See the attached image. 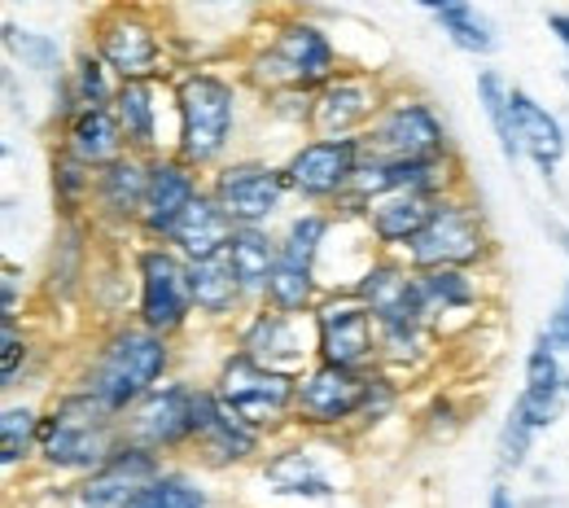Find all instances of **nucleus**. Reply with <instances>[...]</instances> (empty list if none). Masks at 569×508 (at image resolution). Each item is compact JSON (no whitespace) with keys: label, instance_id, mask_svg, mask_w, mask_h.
Instances as JSON below:
<instances>
[{"label":"nucleus","instance_id":"a18cd8bd","mask_svg":"<svg viewBox=\"0 0 569 508\" xmlns=\"http://www.w3.org/2000/svg\"><path fill=\"white\" fill-rule=\"evenodd\" d=\"M219 4H232V9H272V0H219Z\"/></svg>","mask_w":569,"mask_h":508},{"label":"nucleus","instance_id":"20e7f679","mask_svg":"<svg viewBox=\"0 0 569 508\" xmlns=\"http://www.w3.org/2000/svg\"><path fill=\"white\" fill-rule=\"evenodd\" d=\"M123 442V417H114L83 386L62 390L40 417V460L58 474H88Z\"/></svg>","mask_w":569,"mask_h":508},{"label":"nucleus","instance_id":"7c9ffc66","mask_svg":"<svg viewBox=\"0 0 569 508\" xmlns=\"http://www.w3.org/2000/svg\"><path fill=\"white\" fill-rule=\"evenodd\" d=\"M223 255H228V263H232L237 281L246 286V293L254 302H263V290H268L272 268H277V232L272 228H237Z\"/></svg>","mask_w":569,"mask_h":508},{"label":"nucleus","instance_id":"72a5a7b5","mask_svg":"<svg viewBox=\"0 0 569 508\" xmlns=\"http://www.w3.org/2000/svg\"><path fill=\"white\" fill-rule=\"evenodd\" d=\"M40 408L31 404H4L0 412V460L4 469L27 465L31 456H40Z\"/></svg>","mask_w":569,"mask_h":508},{"label":"nucleus","instance_id":"aec40b11","mask_svg":"<svg viewBox=\"0 0 569 508\" xmlns=\"http://www.w3.org/2000/svg\"><path fill=\"white\" fill-rule=\"evenodd\" d=\"M263 430H254L246 417H237L214 386H198V412H193V451L202 465L211 469H232V465H250L254 456H263Z\"/></svg>","mask_w":569,"mask_h":508},{"label":"nucleus","instance_id":"f3484780","mask_svg":"<svg viewBox=\"0 0 569 508\" xmlns=\"http://www.w3.org/2000/svg\"><path fill=\"white\" fill-rule=\"evenodd\" d=\"M351 290L372 311L377 329H408V325L429 320L426 302H421V277H417V268L403 255H372V259H363Z\"/></svg>","mask_w":569,"mask_h":508},{"label":"nucleus","instance_id":"2eb2a0df","mask_svg":"<svg viewBox=\"0 0 569 508\" xmlns=\"http://www.w3.org/2000/svg\"><path fill=\"white\" fill-rule=\"evenodd\" d=\"M193 412H198V386L184 377H167L123 412V438L158 456H176L193 447Z\"/></svg>","mask_w":569,"mask_h":508},{"label":"nucleus","instance_id":"dca6fc26","mask_svg":"<svg viewBox=\"0 0 569 508\" xmlns=\"http://www.w3.org/2000/svg\"><path fill=\"white\" fill-rule=\"evenodd\" d=\"M232 347L250 351L254 360L284 368V372H302L307 363H316V329L311 316L281 311L272 302H254L232 333Z\"/></svg>","mask_w":569,"mask_h":508},{"label":"nucleus","instance_id":"79ce46f5","mask_svg":"<svg viewBox=\"0 0 569 508\" xmlns=\"http://www.w3.org/2000/svg\"><path fill=\"white\" fill-rule=\"evenodd\" d=\"M22 272H18V263H4V281H0V307H4V316H18V293H22Z\"/></svg>","mask_w":569,"mask_h":508},{"label":"nucleus","instance_id":"37998d69","mask_svg":"<svg viewBox=\"0 0 569 508\" xmlns=\"http://www.w3.org/2000/svg\"><path fill=\"white\" fill-rule=\"evenodd\" d=\"M548 31L561 40V49L569 53V13H548Z\"/></svg>","mask_w":569,"mask_h":508},{"label":"nucleus","instance_id":"f03ea898","mask_svg":"<svg viewBox=\"0 0 569 508\" xmlns=\"http://www.w3.org/2000/svg\"><path fill=\"white\" fill-rule=\"evenodd\" d=\"M342 71L338 40L307 13H277L241 62V83L268 92H316Z\"/></svg>","mask_w":569,"mask_h":508},{"label":"nucleus","instance_id":"ddd939ff","mask_svg":"<svg viewBox=\"0 0 569 508\" xmlns=\"http://www.w3.org/2000/svg\"><path fill=\"white\" fill-rule=\"evenodd\" d=\"M207 189L237 228H272V219L281 216L284 202L293 198L289 180H284V167L268 162V158H228V162H219L207 176Z\"/></svg>","mask_w":569,"mask_h":508},{"label":"nucleus","instance_id":"39448f33","mask_svg":"<svg viewBox=\"0 0 569 508\" xmlns=\"http://www.w3.org/2000/svg\"><path fill=\"white\" fill-rule=\"evenodd\" d=\"M333 232H338V216L320 211V207L293 211L284 219L281 232H277V268H272V281L263 290V302H272L281 311L311 316V307L325 293L320 259H325V246Z\"/></svg>","mask_w":569,"mask_h":508},{"label":"nucleus","instance_id":"6ab92c4d","mask_svg":"<svg viewBox=\"0 0 569 508\" xmlns=\"http://www.w3.org/2000/svg\"><path fill=\"white\" fill-rule=\"evenodd\" d=\"M207 189V171L189 167L180 153H153L149 158V189H144V207L137 219L141 241H167L180 216L198 202V193Z\"/></svg>","mask_w":569,"mask_h":508},{"label":"nucleus","instance_id":"de8ad7c7","mask_svg":"<svg viewBox=\"0 0 569 508\" xmlns=\"http://www.w3.org/2000/svg\"><path fill=\"white\" fill-rule=\"evenodd\" d=\"M18 4H27V0H18Z\"/></svg>","mask_w":569,"mask_h":508},{"label":"nucleus","instance_id":"7ed1b4c3","mask_svg":"<svg viewBox=\"0 0 569 508\" xmlns=\"http://www.w3.org/2000/svg\"><path fill=\"white\" fill-rule=\"evenodd\" d=\"M176 338L167 333H153L149 325H141L137 316L132 320H119L101 333V342L92 347L88 368L79 377V386L101 399L114 417H123L141 395H149L158 381L171 377L176 368Z\"/></svg>","mask_w":569,"mask_h":508},{"label":"nucleus","instance_id":"a878e982","mask_svg":"<svg viewBox=\"0 0 569 508\" xmlns=\"http://www.w3.org/2000/svg\"><path fill=\"white\" fill-rule=\"evenodd\" d=\"M58 146L71 149L74 158H83L88 167H106V162L132 153L110 106H83V110H74L71 119L62 123V141Z\"/></svg>","mask_w":569,"mask_h":508},{"label":"nucleus","instance_id":"423d86ee","mask_svg":"<svg viewBox=\"0 0 569 508\" xmlns=\"http://www.w3.org/2000/svg\"><path fill=\"white\" fill-rule=\"evenodd\" d=\"M88 44L119 79H171L162 22L137 0H106L88 22Z\"/></svg>","mask_w":569,"mask_h":508},{"label":"nucleus","instance_id":"9b49d317","mask_svg":"<svg viewBox=\"0 0 569 508\" xmlns=\"http://www.w3.org/2000/svg\"><path fill=\"white\" fill-rule=\"evenodd\" d=\"M359 162H363V141L359 137H320V132H311L307 141H298L289 149V158L281 167L284 180H289V193L302 207L333 211L356 189Z\"/></svg>","mask_w":569,"mask_h":508},{"label":"nucleus","instance_id":"cd10ccee","mask_svg":"<svg viewBox=\"0 0 569 508\" xmlns=\"http://www.w3.org/2000/svg\"><path fill=\"white\" fill-rule=\"evenodd\" d=\"M232 232H237V223H232L228 211L211 198V189H202V193H198V202L180 216V223L171 228V237H167V241H171L189 263H198V259H214V255H223V250H228V241H232Z\"/></svg>","mask_w":569,"mask_h":508},{"label":"nucleus","instance_id":"f257e3e1","mask_svg":"<svg viewBox=\"0 0 569 508\" xmlns=\"http://www.w3.org/2000/svg\"><path fill=\"white\" fill-rule=\"evenodd\" d=\"M241 79L211 67H180L171 74V153L211 176L219 162L232 158L241 137Z\"/></svg>","mask_w":569,"mask_h":508},{"label":"nucleus","instance_id":"4be33fe9","mask_svg":"<svg viewBox=\"0 0 569 508\" xmlns=\"http://www.w3.org/2000/svg\"><path fill=\"white\" fill-rule=\"evenodd\" d=\"M149 189V158L123 153L106 167H97V189H92V219L114 232H137V219Z\"/></svg>","mask_w":569,"mask_h":508},{"label":"nucleus","instance_id":"473e14b6","mask_svg":"<svg viewBox=\"0 0 569 508\" xmlns=\"http://www.w3.org/2000/svg\"><path fill=\"white\" fill-rule=\"evenodd\" d=\"M438 31L460 49V53H473V58H491L499 49V36H496V22L487 13H478L473 4H456V9H442L433 13Z\"/></svg>","mask_w":569,"mask_h":508},{"label":"nucleus","instance_id":"58836bf2","mask_svg":"<svg viewBox=\"0 0 569 508\" xmlns=\"http://www.w3.org/2000/svg\"><path fill=\"white\" fill-rule=\"evenodd\" d=\"M31 360V338L22 333L18 316H0V386L13 390L22 368Z\"/></svg>","mask_w":569,"mask_h":508},{"label":"nucleus","instance_id":"412c9836","mask_svg":"<svg viewBox=\"0 0 569 508\" xmlns=\"http://www.w3.org/2000/svg\"><path fill=\"white\" fill-rule=\"evenodd\" d=\"M162 474V456L149 451L141 442H119L97 469L83 474L79 482V505L83 508H128L137 500L144 482H153Z\"/></svg>","mask_w":569,"mask_h":508},{"label":"nucleus","instance_id":"b1692460","mask_svg":"<svg viewBox=\"0 0 569 508\" xmlns=\"http://www.w3.org/2000/svg\"><path fill=\"white\" fill-rule=\"evenodd\" d=\"M162 101H171V79H119L110 110L132 153L153 158L171 149V137H162Z\"/></svg>","mask_w":569,"mask_h":508},{"label":"nucleus","instance_id":"4468645a","mask_svg":"<svg viewBox=\"0 0 569 508\" xmlns=\"http://www.w3.org/2000/svg\"><path fill=\"white\" fill-rule=\"evenodd\" d=\"M363 395H368V372L325 360L307 363L298 372L293 426L298 430H347V426H359Z\"/></svg>","mask_w":569,"mask_h":508},{"label":"nucleus","instance_id":"a211bd4d","mask_svg":"<svg viewBox=\"0 0 569 508\" xmlns=\"http://www.w3.org/2000/svg\"><path fill=\"white\" fill-rule=\"evenodd\" d=\"M386 97H390L386 83L372 71L342 67L325 88H316L311 132H320V137H363L368 123L381 114Z\"/></svg>","mask_w":569,"mask_h":508},{"label":"nucleus","instance_id":"0eeeda50","mask_svg":"<svg viewBox=\"0 0 569 508\" xmlns=\"http://www.w3.org/2000/svg\"><path fill=\"white\" fill-rule=\"evenodd\" d=\"M214 395L246 417L254 430L277 435L284 426H293V395H298V372H284L272 363L254 360L250 351L232 347L223 360L214 363L211 377Z\"/></svg>","mask_w":569,"mask_h":508},{"label":"nucleus","instance_id":"c85d7f7f","mask_svg":"<svg viewBox=\"0 0 569 508\" xmlns=\"http://www.w3.org/2000/svg\"><path fill=\"white\" fill-rule=\"evenodd\" d=\"M189 281H193V307L202 320H232V316H246L254 307V298L237 281L228 255L189 263Z\"/></svg>","mask_w":569,"mask_h":508},{"label":"nucleus","instance_id":"49530a36","mask_svg":"<svg viewBox=\"0 0 569 508\" xmlns=\"http://www.w3.org/2000/svg\"><path fill=\"white\" fill-rule=\"evenodd\" d=\"M491 508H512V496H508L503 487H496V491H491Z\"/></svg>","mask_w":569,"mask_h":508},{"label":"nucleus","instance_id":"4c0bfd02","mask_svg":"<svg viewBox=\"0 0 569 508\" xmlns=\"http://www.w3.org/2000/svg\"><path fill=\"white\" fill-rule=\"evenodd\" d=\"M128 508H207V491L184 469H162L153 482H144Z\"/></svg>","mask_w":569,"mask_h":508},{"label":"nucleus","instance_id":"c03bdc74","mask_svg":"<svg viewBox=\"0 0 569 508\" xmlns=\"http://www.w3.org/2000/svg\"><path fill=\"white\" fill-rule=\"evenodd\" d=\"M429 13H442V9H456V4H469V0H417Z\"/></svg>","mask_w":569,"mask_h":508},{"label":"nucleus","instance_id":"c756f323","mask_svg":"<svg viewBox=\"0 0 569 508\" xmlns=\"http://www.w3.org/2000/svg\"><path fill=\"white\" fill-rule=\"evenodd\" d=\"M421 277V302H426L429 325L442 333L451 316H473L482 302V281L473 268H426Z\"/></svg>","mask_w":569,"mask_h":508},{"label":"nucleus","instance_id":"6e6552de","mask_svg":"<svg viewBox=\"0 0 569 508\" xmlns=\"http://www.w3.org/2000/svg\"><path fill=\"white\" fill-rule=\"evenodd\" d=\"M496 255V237L487 228V216L456 189L438 198L429 223L417 232V241L403 250V259L426 272V268H487Z\"/></svg>","mask_w":569,"mask_h":508},{"label":"nucleus","instance_id":"e433bc0d","mask_svg":"<svg viewBox=\"0 0 569 508\" xmlns=\"http://www.w3.org/2000/svg\"><path fill=\"white\" fill-rule=\"evenodd\" d=\"M508 92H512V88L503 83V74L499 71H478V106H482V114H487V123H491V132H496L499 153H503L508 162H517V158H521V146H517V128H512Z\"/></svg>","mask_w":569,"mask_h":508},{"label":"nucleus","instance_id":"2f4dec72","mask_svg":"<svg viewBox=\"0 0 569 508\" xmlns=\"http://www.w3.org/2000/svg\"><path fill=\"white\" fill-rule=\"evenodd\" d=\"M49 185H53V202L62 219H79L92 211V189H97V167H88L83 158H74L71 149H53L49 162Z\"/></svg>","mask_w":569,"mask_h":508},{"label":"nucleus","instance_id":"f704fd0d","mask_svg":"<svg viewBox=\"0 0 569 508\" xmlns=\"http://www.w3.org/2000/svg\"><path fill=\"white\" fill-rule=\"evenodd\" d=\"M67 83H71V97L79 101V110H83V106H110L114 92H119V74L106 67V58H101L92 44H83L71 58Z\"/></svg>","mask_w":569,"mask_h":508},{"label":"nucleus","instance_id":"ea45409f","mask_svg":"<svg viewBox=\"0 0 569 508\" xmlns=\"http://www.w3.org/2000/svg\"><path fill=\"white\" fill-rule=\"evenodd\" d=\"M535 438L539 435H535L521 417L508 412V421H503V430H499V465H503V469H521L526 456H530V447H535Z\"/></svg>","mask_w":569,"mask_h":508},{"label":"nucleus","instance_id":"5701e85b","mask_svg":"<svg viewBox=\"0 0 569 508\" xmlns=\"http://www.w3.org/2000/svg\"><path fill=\"white\" fill-rule=\"evenodd\" d=\"M433 207H438L433 193L395 189V193H381V198H372V202L363 207L359 228H363V237H368V246H372L377 255H403V250L417 241V232L429 223Z\"/></svg>","mask_w":569,"mask_h":508},{"label":"nucleus","instance_id":"9d476101","mask_svg":"<svg viewBox=\"0 0 569 508\" xmlns=\"http://www.w3.org/2000/svg\"><path fill=\"white\" fill-rule=\"evenodd\" d=\"M368 158H456L451 132L438 114V106L417 92H390L381 114L368 123V132L359 137Z\"/></svg>","mask_w":569,"mask_h":508},{"label":"nucleus","instance_id":"f8f14e48","mask_svg":"<svg viewBox=\"0 0 569 508\" xmlns=\"http://www.w3.org/2000/svg\"><path fill=\"white\" fill-rule=\"evenodd\" d=\"M311 329H316V360L359 372L381 363V329L351 286H333L320 293V302L311 307Z\"/></svg>","mask_w":569,"mask_h":508},{"label":"nucleus","instance_id":"c9c22d12","mask_svg":"<svg viewBox=\"0 0 569 508\" xmlns=\"http://www.w3.org/2000/svg\"><path fill=\"white\" fill-rule=\"evenodd\" d=\"M4 53L18 58L27 71L44 74V79H62L67 62H62V44L53 36H40L31 27H18V22H4Z\"/></svg>","mask_w":569,"mask_h":508},{"label":"nucleus","instance_id":"a19ab883","mask_svg":"<svg viewBox=\"0 0 569 508\" xmlns=\"http://www.w3.org/2000/svg\"><path fill=\"white\" fill-rule=\"evenodd\" d=\"M548 333L561 347V356H569V286L561 293V302H557V311H552V320H548Z\"/></svg>","mask_w":569,"mask_h":508},{"label":"nucleus","instance_id":"393cba45","mask_svg":"<svg viewBox=\"0 0 569 508\" xmlns=\"http://www.w3.org/2000/svg\"><path fill=\"white\" fill-rule=\"evenodd\" d=\"M508 106H512V128H517L521 158H530L535 171H539L543 180H552L557 167L566 162V153H569V137H566V128H561V119H557L548 106H539L526 88H512V92H508Z\"/></svg>","mask_w":569,"mask_h":508},{"label":"nucleus","instance_id":"bb28decb","mask_svg":"<svg viewBox=\"0 0 569 508\" xmlns=\"http://www.w3.org/2000/svg\"><path fill=\"white\" fill-rule=\"evenodd\" d=\"M263 482H268L277 496H289V500H333V496H338L333 478L320 469V460H316L311 447H302V442L268 451V460H263Z\"/></svg>","mask_w":569,"mask_h":508},{"label":"nucleus","instance_id":"1a4fd4ad","mask_svg":"<svg viewBox=\"0 0 569 508\" xmlns=\"http://www.w3.org/2000/svg\"><path fill=\"white\" fill-rule=\"evenodd\" d=\"M132 277H137V307L132 316L149 325L153 333L180 338L189 320L198 316L193 307V281H189V259L171 241H141L132 255Z\"/></svg>","mask_w":569,"mask_h":508}]
</instances>
